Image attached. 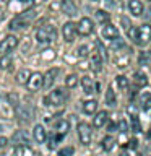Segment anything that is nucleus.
Here are the masks:
<instances>
[{
  "label": "nucleus",
  "mask_w": 151,
  "mask_h": 156,
  "mask_svg": "<svg viewBox=\"0 0 151 156\" xmlns=\"http://www.w3.org/2000/svg\"><path fill=\"white\" fill-rule=\"evenodd\" d=\"M34 16H36V13H34L33 10H29V12H21L18 16H15L12 21H10V26L8 28L12 29V31H19V29H24V28H28L29 24H31Z\"/></svg>",
  "instance_id": "1"
},
{
  "label": "nucleus",
  "mask_w": 151,
  "mask_h": 156,
  "mask_svg": "<svg viewBox=\"0 0 151 156\" xmlns=\"http://www.w3.org/2000/svg\"><path fill=\"white\" fill-rule=\"evenodd\" d=\"M55 37H57V31L54 26H51V24H46V26L39 28L36 31V41L39 44H49Z\"/></svg>",
  "instance_id": "2"
},
{
  "label": "nucleus",
  "mask_w": 151,
  "mask_h": 156,
  "mask_svg": "<svg viewBox=\"0 0 151 156\" xmlns=\"http://www.w3.org/2000/svg\"><path fill=\"white\" fill-rule=\"evenodd\" d=\"M63 102H65V93H63L62 88H55L44 98L46 106H62Z\"/></svg>",
  "instance_id": "3"
},
{
  "label": "nucleus",
  "mask_w": 151,
  "mask_h": 156,
  "mask_svg": "<svg viewBox=\"0 0 151 156\" xmlns=\"http://www.w3.org/2000/svg\"><path fill=\"white\" fill-rule=\"evenodd\" d=\"M76 133H78V140H80L83 145H90V143H91L93 133H91V127L88 125V124H85V122L78 124V127H76Z\"/></svg>",
  "instance_id": "4"
},
{
  "label": "nucleus",
  "mask_w": 151,
  "mask_h": 156,
  "mask_svg": "<svg viewBox=\"0 0 151 156\" xmlns=\"http://www.w3.org/2000/svg\"><path fill=\"white\" fill-rule=\"evenodd\" d=\"M149 41H151V26L149 24H141V26L136 29L135 42L136 44H146Z\"/></svg>",
  "instance_id": "5"
},
{
  "label": "nucleus",
  "mask_w": 151,
  "mask_h": 156,
  "mask_svg": "<svg viewBox=\"0 0 151 156\" xmlns=\"http://www.w3.org/2000/svg\"><path fill=\"white\" fill-rule=\"evenodd\" d=\"M16 46H18V37L16 36H12V34L5 36L2 41H0V55H2V54H7V52H12Z\"/></svg>",
  "instance_id": "6"
},
{
  "label": "nucleus",
  "mask_w": 151,
  "mask_h": 156,
  "mask_svg": "<svg viewBox=\"0 0 151 156\" xmlns=\"http://www.w3.org/2000/svg\"><path fill=\"white\" fill-rule=\"evenodd\" d=\"M44 85V76H42V73H31L28 78V83H26V86H28V90L29 91H39L42 88Z\"/></svg>",
  "instance_id": "7"
},
{
  "label": "nucleus",
  "mask_w": 151,
  "mask_h": 156,
  "mask_svg": "<svg viewBox=\"0 0 151 156\" xmlns=\"http://www.w3.org/2000/svg\"><path fill=\"white\" fill-rule=\"evenodd\" d=\"M93 29H94V26H93V21L90 18H81L80 21H78L76 24V33L81 34V36H88V34L93 33Z\"/></svg>",
  "instance_id": "8"
},
{
  "label": "nucleus",
  "mask_w": 151,
  "mask_h": 156,
  "mask_svg": "<svg viewBox=\"0 0 151 156\" xmlns=\"http://www.w3.org/2000/svg\"><path fill=\"white\" fill-rule=\"evenodd\" d=\"M101 34H102L104 39L114 41V39L119 37V29H117L114 24H111V23H104L102 24V29H101Z\"/></svg>",
  "instance_id": "9"
},
{
  "label": "nucleus",
  "mask_w": 151,
  "mask_h": 156,
  "mask_svg": "<svg viewBox=\"0 0 151 156\" xmlns=\"http://www.w3.org/2000/svg\"><path fill=\"white\" fill-rule=\"evenodd\" d=\"M62 34H63V39H65L67 42H73V39L76 36V24L72 23V21L65 23L62 28Z\"/></svg>",
  "instance_id": "10"
},
{
  "label": "nucleus",
  "mask_w": 151,
  "mask_h": 156,
  "mask_svg": "<svg viewBox=\"0 0 151 156\" xmlns=\"http://www.w3.org/2000/svg\"><path fill=\"white\" fill-rule=\"evenodd\" d=\"M57 75H58V68H51V70H47L46 75H42V76H44V85H42V88H47V90H49V88L54 85V81H55Z\"/></svg>",
  "instance_id": "11"
},
{
  "label": "nucleus",
  "mask_w": 151,
  "mask_h": 156,
  "mask_svg": "<svg viewBox=\"0 0 151 156\" xmlns=\"http://www.w3.org/2000/svg\"><path fill=\"white\" fill-rule=\"evenodd\" d=\"M15 111H16V115L19 117L21 120H29L31 119V109H29V106H24V104H18L15 106Z\"/></svg>",
  "instance_id": "12"
},
{
  "label": "nucleus",
  "mask_w": 151,
  "mask_h": 156,
  "mask_svg": "<svg viewBox=\"0 0 151 156\" xmlns=\"http://www.w3.org/2000/svg\"><path fill=\"white\" fill-rule=\"evenodd\" d=\"M60 8H62V12L65 13V15H68V16L76 15V5H75L73 0H62Z\"/></svg>",
  "instance_id": "13"
},
{
  "label": "nucleus",
  "mask_w": 151,
  "mask_h": 156,
  "mask_svg": "<svg viewBox=\"0 0 151 156\" xmlns=\"http://www.w3.org/2000/svg\"><path fill=\"white\" fill-rule=\"evenodd\" d=\"M107 119H109V114H107L106 111H101V112H97V114L93 117V125H94L96 129H101V127L106 125Z\"/></svg>",
  "instance_id": "14"
},
{
  "label": "nucleus",
  "mask_w": 151,
  "mask_h": 156,
  "mask_svg": "<svg viewBox=\"0 0 151 156\" xmlns=\"http://www.w3.org/2000/svg\"><path fill=\"white\" fill-rule=\"evenodd\" d=\"M33 136H34V140L37 141V143H44L47 138V133H46V129H44L42 125H34V129H33Z\"/></svg>",
  "instance_id": "15"
},
{
  "label": "nucleus",
  "mask_w": 151,
  "mask_h": 156,
  "mask_svg": "<svg viewBox=\"0 0 151 156\" xmlns=\"http://www.w3.org/2000/svg\"><path fill=\"white\" fill-rule=\"evenodd\" d=\"M128 12L133 16H140L143 13V3L140 0H128Z\"/></svg>",
  "instance_id": "16"
},
{
  "label": "nucleus",
  "mask_w": 151,
  "mask_h": 156,
  "mask_svg": "<svg viewBox=\"0 0 151 156\" xmlns=\"http://www.w3.org/2000/svg\"><path fill=\"white\" fill-rule=\"evenodd\" d=\"M13 141L16 145H21V146H26L29 143V138H28V133L24 130H16L13 133Z\"/></svg>",
  "instance_id": "17"
},
{
  "label": "nucleus",
  "mask_w": 151,
  "mask_h": 156,
  "mask_svg": "<svg viewBox=\"0 0 151 156\" xmlns=\"http://www.w3.org/2000/svg\"><path fill=\"white\" fill-rule=\"evenodd\" d=\"M13 63V54L12 52H7V54H2L0 57V68L2 70H8Z\"/></svg>",
  "instance_id": "18"
},
{
  "label": "nucleus",
  "mask_w": 151,
  "mask_h": 156,
  "mask_svg": "<svg viewBox=\"0 0 151 156\" xmlns=\"http://www.w3.org/2000/svg\"><path fill=\"white\" fill-rule=\"evenodd\" d=\"M140 107L143 111H149L151 109V93H143V94L140 96Z\"/></svg>",
  "instance_id": "19"
},
{
  "label": "nucleus",
  "mask_w": 151,
  "mask_h": 156,
  "mask_svg": "<svg viewBox=\"0 0 151 156\" xmlns=\"http://www.w3.org/2000/svg\"><path fill=\"white\" fill-rule=\"evenodd\" d=\"M81 86H83V91L86 93V94H91V93H94V83L90 76H83L81 78Z\"/></svg>",
  "instance_id": "20"
},
{
  "label": "nucleus",
  "mask_w": 151,
  "mask_h": 156,
  "mask_svg": "<svg viewBox=\"0 0 151 156\" xmlns=\"http://www.w3.org/2000/svg\"><path fill=\"white\" fill-rule=\"evenodd\" d=\"M106 104L109 107H114L117 104V96L114 90H112V86H107V91H106Z\"/></svg>",
  "instance_id": "21"
},
{
  "label": "nucleus",
  "mask_w": 151,
  "mask_h": 156,
  "mask_svg": "<svg viewBox=\"0 0 151 156\" xmlns=\"http://www.w3.org/2000/svg\"><path fill=\"white\" fill-rule=\"evenodd\" d=\"M96 109H97V102L94 99H90V101L83 102V112H85V114H94Z\"/></svg>",
  "instance_id": "22"
},
{
  "label": "nucleus",
  "mask_w": 151,
  "mask_h": 156,
  "mask_svg": "<svg viewBox=\"0 0 151 156\" xmlns=\"http://www.w3.org/2000/svg\"><path fill=\"white\" fill-rule=\"evenodd\" d=\"M29 75H31V72H29V70H26V68H23V70H19V72L16 73V83H18V85H26V83H28V78H29Z\"/></svg>",
  "instance_id": "23"
},
{
  "label": "nucleus",
  "mask_w": 151,
  "mask_h": 156,
  "mask_svg": "<svg viewBox=\"0 0 151 156\" xmlns=\"http://www.w3.org/2000/svg\"><path fill=\"white\" fill-rule=\"evenodd\" d=\"M133 78H135V83L138 85L140 88H143V86H146L148 85V76L145 75V73H141V72H136L135 75H133Z\"/></svg>",
  "instance_id": "24"
},
{
  "label": "nucleus",
  "mask_w": 151,
  "mask_h": 156,
  "mask_svg": "<svg viewBox=\"0 0 151 156\" xmlns=\"http://www.w3.org/2000/svg\"><path fill=\"white\" fill-rule=\"evenodd\" d=\"M91 67L94 68L96 72H99L102 68V57L99 55V54H93L91 55Z\"/></svg>",
  "instance_id": "25"
},
{
  "label": "nucleus",
  "mask_w": 151,
  "mask_h": 156,
  "mask_svg": "<svg viewBox=\"0 0 151 156\" xmlns=\"http://www.w3.org/2000/svg\"><path fill=\"white\" fill-rule=\"evenodd\" d=\"M130 124H132V130H133V132H140L141 130L138 115L135 114V111H132V114H130Z\"/></svg>",
  "instance_id": "26"
},
{
  "label": "nucleus",
  "mask_w": 151,
  "mask_h": 156,
  "mask_svg": "<svg viewBox=\"0 0 151 156\" xmlns=\"http://www.w3.org/2000/svg\"><path fill=\"white\" fill-rule=\"evenodd\" d=\"M115 83H117V86L120 88V90H127L128 88V78L124 76V75H119V76H115Z\"/></svg>",
  "instance_id": "27"
},
{
  "label": "nucleus",
  "mask_w": 151,
  "mask_h": 156,
  "mask_svg": "<svg viewBox=\"0 0 151 156\" xmlns=\"http://www.w3.org/2000/svg\"><path fill=\"white\" fill-rule=\"evenodd\" d=\"M149 60H151V52H148V51L140 52V57H138V63H140V65H148Z\"/></svg>",
  "instance_id": "28"
},
{
  "label": "nucleus",
  "mask_w": 151,
  "mask_h": 156,
  "mask_svg": "<svg viewBox=\"0 0 151 156\" xmlns=\"http://www.w3.org/2000/svg\"><path fill=\"white\" fill-rule=\"evenodd\" d=\"M68 129H70V125H68L67 120H60V122H58V124L55 125V130H57L60 135H65L67 132H68Z\"/></svg>",
  "instance_id": "29"
},
{
  "label": "nucleus",
  "mask_w": 151,
  "mask_h": 156,
  "mask_svg": "<svg viewBox=\"0 0 151 156\" xmlns=\"http://www.w3.org/2000/svg\"><path fill=\"white\" fill-rule=\"evenodd\" d=\"M114 143H115V140L112 138V136H106V138L101 141V146H102V148H104L106 151H111L112 146H114Z\"/></svg>",
  "instance_id": "30"
},
{
  "label": "nucleus",
  "mask_w": 151,
  "mask_h": 156,
  "mask_svg": "<svg viewBox=\"0 0 151 156\" xmlns=\"http://www.w3.org/2000/svg\"><path fill=\"white\" fill-rule=\"evenodd\" d=\"M96 18L104 24V23H109L111 16H109V13H107V12H104V10H97V12H96Z\"/></svg>",
  "instance_id": "31"
},
{
  "label": "nucleus",
  "mask_w": 151,
  "mask_h": 156,
  "mask_svg": "<svg viewBox=\"0 0 151 156\" xmlns=\"http://www.w3.org/2000/svg\"><path fill=\"white\" fill-rule=\"evenodd\" d=\"M65 85H67L68 88L76 86V85H78V76H76V75H68V76L65 78Z\"/></svg>",
  "instance_id": "32"
},
{
  "label": "nucleus",
  "mask_w": 151,
  "mask_h": 156,
  "mask_svg": "<svg viewBox=\"0 0 151 156\" xmlns=\"http://www.w3.org/2000/svg\"><path fill=\"white\" fill-rule=\"evenodd\" d=\"M73 153H75L73 146H65V148H60V150H58V156H72Z\"/></svg>",
  "instance_id": "33"
},
{
  "label": "nucleus",
  "mask_w": 151,
  "mask_h": 156,
  "mask_svg": "<svg viewBox=\"0 0 151 156\" xmlns=\"http://www.w3.org/2000/svg\"><path fill=\"white\" fill-rule=\"evenodd\" d=\"M88 51H90V49H88V46H80L76 49V55L80 57V58H85L86 55H88Z\"/></svg>",
  "instance_id": "34"
},
{
  "label": "nucleus",
  "mask_w": 151,
  "mask_h": 156,
  "mask_svg": "<svg viewBox=\"0 0 151 156\" xmlns=\"http://www.w3.org/2000/svg\"><path fill=\"white\" fill-rule=\"evenodd\" d=\"M8 101L12 102V106L18 104V94H8Z\"/></svg>",
  "instance_id": "35"
},
{
  "label": "nucleus",
  "mask_w": 151,
  "mask_h": 156,
  "mask_svg": "<svg viewBox=\"0 0 151 156\" xmlns=\"http://www.w3.org/2000/svg\"><path fill=\"white\" fill-rule=\"evenodd\" d=\"M136 146H138V141H136V138H132V140L128 141V148H132V150H135Z\"/></svg>",
  "instance_id": "36"
},
{
  "label": "nucleus",
  "mask_w": 151,
  "mask_h": 156,
  "mask_svg": "<svg viewBox=\"0 0 151 156\" xmlns=\"http://www.w3.org/2000/svg\"><path fill=\"white\" fill-rule=\"evenodd\" d=\"M124 46H125V44L122 42V41H119V42H114V44H112V47H114L115 51H119V49H122V47H124Z\"/></svg>",
  "instance_id": "37"
},
{
  "label": "nucleus",
  "mask_w": 151,
  "mask_h": 156,
  "mask_svg": "<svg viewBox=\"0 0 151 156\" xmlns=\"http://www.w3.org/2000/svg\"><path fill=\"white\" fill-rule=\"evenodd\" d=\"M7 143H8V138H5V136H0V148L7 146Z\"/></svg>",
  "instance_id": "38"
},
{
  "label": "nucleus",
  "mask_w": 151,
  "mask_h": 156,
  "mask_svg": "<svg viewBox=\"0 0 151 156\" xmlns=\"http://www.w3.org/2000/svg\"><path fill=\"white\" fill-rule=\"evenodd\" d=\"M120 132H127V124L125 122H120Z\"/></svg>",
  "instance_id": "39"
},
{
  "label": "nucleus",
  "mask_w": 151,
  "mask_h": 156,
  "mask_svg": "<svg viewBox=\"0 0 151 156\" xmlns=\"http://www.w3.org/2000/svg\"><path fill=\"white\" fill-rule=\"evenodd\" d=\"M0 21H2V15H0Z\"/></svg>",
  "instance_id": "40"
},
{
  "label": "nucleus",
  "mask_w": 151,
  "mask_h": 156,
  "mask_svg": "<svg viewBox=\"0 0 151 156\" xmlns=\"http://www.w3.org/2000/svg\"><path fill=\"white\" fill-rule=\"evenodd\" d=\"M0 96H2V90H0Z\"/></svg>",
  "instance_id": "41"
},
{
  "label": "nucleus",
  "mask_w": 151,
  "mask_h": 156,
  "mask_svg": "<svg viewBox=\"0 0 151 156\" xmlns=\"http://www.w3.org/2000/svg\"><path fill=\"white\" fill-rule=\"evenodd\" d=\"M149 12H151V5H149Z\"/></svg>",
  "instance_id": "42"
}]
</instances>
